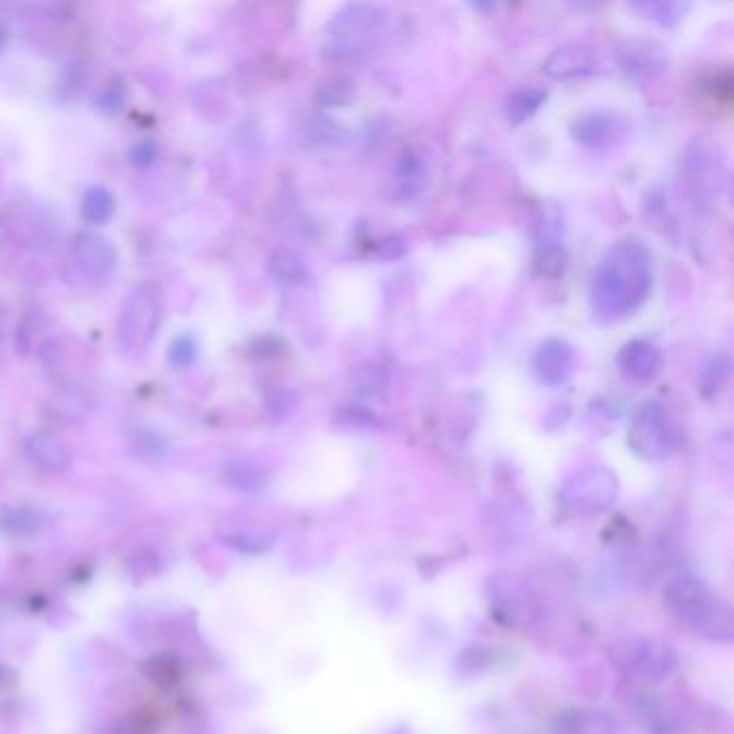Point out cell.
Masks as SVG:
<instances>
[{"label": "cell", "instance_id": "1", "mask_svg": "<svg viewBox=\"0 0 734 734\" xmlns=\"http://www.w3.org/2000/svg\"><path fill=\"white\" fill-rule=\"evenodd\" d=\"M653 285L651 254L635 239H623L601 259L592 276L590 304L603 323L635 313Z\"/></svg>", "mask_w": 734, "mask_h": 734}, {"label": "cell", "instance_id": "6", "mask_svg": "<svg viewBox=\"0 0 734 734\" xmlns=\"http://www.w3.org/2000/svg\"><path fill=\"white\" fill-rule=\"evenodd\" d=\"M614 659L620 670L642 681H663L679 666V655L672 644L655 638H631L614 646Z\"/></svg>", "mask_w": 734, "mask_h": 734}, {"label": "cell", "instance_id": "14", "mask_svg": "<svg viewBox=\"0 0 734 734\" xmlns=\"http://www.w3.org/2000/svg\"><path fill=\"white\" fill-rule=\"evenodd\" d=\"M592 67H595V54L586 46H562L543 65L545 74L554 80L590 74Z\"/></svg>", "mask_w": 734, "mask_h": 734}, {"label": "cell", "instance_id": "16", "mask_svg": "<svg viewBox=\"0 0 734 734\" xmlns=\"http://www.w3.org/2000/svg\"><path fill=\"white\" fill-rule=\"evenodd\" d=\"M220 478L224 485L237 491H259L267 483V474L259 465L242 459H231L220 465Z\"/></svg>", "mask_w": 734, "mask_h": 734}, {"label": "cell", "instance_id": "32", "mask_svg": "<svg viewBox=\"0 0 734 734\" xmlns=\"http://www.w3.org/2000/svg\"><path fill=\"white\" fill-rule=\"evenodd\" d=\"M3 39H5V35H3V31H0V46H3Z\"/></svg>", "mask_w": 734, "mask_h": 734}, {"label": "cell", "instance_id": "10", "mask_svg": "<svg viewBox=\"0 0 734 734\" xmlns=\"http://www.w3.org/2000/svg\"><path fill=\"white\" fill-rule=\"evenodd\" d=\"M625 123L618 121L612 112H586L571 125V136L590 149H603L614 145V140L623 136Z\"/></svg>", "mask_w": 734, "mask_h": 734}, {"label": "cell", "instance_id": "3", "mask_svg": "<svg viewBox=\"0 0 734 734\" xmlns=\"http://www.w3.org/2000/svg\"><path fill=\"white\" fill-rule=\"evenodd\" d=\"M388 24V11L379 5H347L328 24V39L323 56L330 61H343L349 56L369 50Z\"/></svg>", "mask_w": 734, "mask_h": 734}, {"label": "cell", "instance_id": "17", "mask_svg": "<svg viewBox=\"0 0 734 734\" xmlns=\"http://www.w3.org/2000/svg\"><path fill=\"white\" fill-rule=\"evenodd\" d=\"M534 274L541 278H560L567 270V252L558 239H539L534 250Z\"/></svg>", "mask_w": 734, "mask_h": 734}, {"label": "cell", "instance_id": "18", "mask_svg": "<svg viewBox=\"0 0 734 734\" xmlns=\"http://www.w3.org/2000/svg\"><path fill=\"white\" fill-rule=\"evenodd\" d=\"M117 201L108 188L93 186L82 196V216L87 222L102 227L112 216H115Z\"/></svg>", "mask_w": 734, "mask_h": 734}, {"label": "cell", "instance_id": "2", "mask_svg": "<svg viewBox=\"0 0 734 734\" xmlns=\"http://www.w3.org/2000/svg\"><path fill=\"white\" fill-rule=\"evenodd\" d=\"M663 599L670 612L702 638L722 644L732 642V612L700 577L691 573L674 575L663 590Z\"/></svg>", "mask_w": 734, "mask_h": 734}, {"label": "cell", "instance_id": "13", "mask_svg": "<svg viewBox=\"0 0 734 734\" xmlns=\"http://www.w3.org/2000/svg\"><path fill=\"white\" fill-rule=\"evenodd\" d=\"M618 366L627 377H633L638 381H648L659 375L663 358L661 351L648 341H629L623 349L618 351Z\"/></svg>", "mask_w": 734, "mask_h": 734}, {"label": "cell", "instance_id": "12", "mask_svg": "<svg viewBox=\"0 0 734 734\" xmlns=\"http://www.w3.org/2000/svg\"><path fill=\"white\" fill-rule=\"evenodd\" d=\"M620 65L635 78L659 74L666 67V52L655 41H627L618 50Z\"/></svg>", "mask_w": 734, "mask_h": 734}, {"label": "cell", "instance_id": "9", "mask_svg": "<svg viewBox=\"0 0 734 734\" xmlns=\"http://www.w3.org/2000/svg\"><path fill=\"white\" fill-rule=\"evenodd\" d=\"M72 254L80 270L91 278H110L119 265L117 250L95 233H78L72 242Z\"/></svg>", "mask_w": 734, "mask_h": 734}, {"label": "cell", "instance_id": "7", "mask_svg": "<svg viewBox=\"0 0 734 734\" xmlns=\"http://www.w3.org/2000/svg\"><path fill=\"white\" fill-rule=\"evenodd\" d=\"M160 321V302L158 293L151 285H138L121 308L119 317V338L127 347H147Z\"/></svg>", "mask_w": 734, "mask_h": 734}, {"label": "cell", "instance_id": "8", "mask_svg": "<svg viewBox=\"0 0 734 734\" xmlns=\"http://www.w3.org/2000/svg\"><path fill=\"white\" fill-rule=\"evenodd\" d=\"M575 354L569 343L560 338H547L534 351L532 371L545 386H560L573 375Z\"/></svg>", "mask_w": 734, "mask_h": 734}, {"label": "cell", "instance_id": "25", "mask_svg": "<svg viewBox=\"0 0 734 734\" xmlns=\"http://www.w3.org/2000/svg\"><path fill=\"white\" fill-rule=\"evenodd\" d=\"M422 173H425V166H422V162L416 160L414 155L405 153V158L401 160L397 168L399 190H403L405 196H412L414 192H418L420 183H422Z\"/></svg>", "mask_w": 734, "mask_h": 734}, {"label": "cell", "instance_id": "28", "mask_svg": "<svg viewBox=\"0 0 734 734\" xmlns=\"http://www.w3.org/2000/svg\"><path fill=\"white\" fill-rule=\"evenodd\" d=\"M158 560L160 558H158V554L153 552V549H149V547L136 549L134 556L130 558V562H127V569H130V573L134 577H138V580H140V577H143V580H147V577L155 575V571L160 569L158 567V564H160Z\"/></svg>", "mask_w": 734, "mask_h": 734}, {"label": "cell", "instance_id": "11", "mask_svg": "<svg viewBox=\"0 0 734 734\" xmlns=\"http://www.w3.org/2000/svg\"><path fill=\"white\" fill-rule=\"evenodd\" d=\"M26 457L31 459L37 468L46 472H65L72 468V450L61 440L59 435L41 431L26 440Z\"/></svg>", "mask_w": 734, "mask_h": 734}, {"label": "cell", "instance_id": "19", "mask_svg": "<svg viewBox=\"0 0 734 734\" xmlns=\"http://www.w3.org/2000/svg\"><path fill=\"white\" fill-rule=\"evenodd\" d=\"M270 272L285 285H304L308 280V267L291 250H276L270 259Z\"/></svg>", "mask_w": 734, "mask_h": 734}, {"label": "cell", "instance_id": "23", "mask_svg": "<svg viewBox=\"0 0 734 734\" xmlns=\"http://www.w3.org/2000/svg\"><path fill=\"white\" fill-rule=\"evenodd\" d=\"M220 541L235 549L239 554H263L274 545V534H263V532H227L220 536Z\"/></svg>", "mask_w": 734, "mask_h": 734}, {"label": "cell", "instance_id": "21", "mask_svg": "<svg viewBox=\"0 0 734 734\" xmlns=\"http://www.w3.org/2000/svg\"><path fill=\"white\" fill-rule=\"evenodd\" d=\"M41 528V517L28 506H11L0 513V530L9 534H35Z\"/></svg>", "mask_w": 734, "mask_h": 734}, {"label": "cell", "instance_id": "5", "mask_svg": "<svg viewBox=\"0 0 734 734\" xmlns=\"http://www.w3.org/2000/svg\"><path fill=\"white\" fill-rule=\"evenodd\" d=\"M681 444V433L672 422L668 409L659 401L644 403L635 414L629 431V446L638 457L659 461L672 455Z\"/></svg>", "mask_w": 734, "mask_h": 734}, {"label": "cell", "instance_id": "27", "mask_svg": "<svg viewBox=\"0 0 734 734\" xmlns=\"http://www.w3.org/2000/svg\"><path fill=\"white\" fill-rule=\"evenodd\" d=\"M317 100L323 106H345L351 100V84L343 78H334L319 87Z\"/></svg>", "mask_w": 734, "mask_h": 734}, {"label": "cell", "instance_id": "24", "mask_svg": "<svg viewBox=\"0 0 734 734\" xmlns=\"http://www.w3.org/2000/svg\"><path fill=\"white\" fill-rule=\"evenodd\" d=\"M143 672L153 683H160V685H175L181 676L179 663L173 657H164V655L147 659Z\"/></svg>", "mask_w": 734, "mask_h": 734}, {"label": "cell", "instance_id": "15", "mask_svg": "<svg viewBox=\"0 0 734 734\" xmlns=\"http://www.w3.org/2000/svg\"><path fill=\"white\" fill-rule=\"evenodd\" d=\"M560 734H620L614 717L603 711L580 709L560 717Z\"/></svg>", "mask_w": 734, "mask_h": 734}, {"label": "cell", "instance_id": "30", "mask_svg": "<svg viewBox=\"0 0 734 734\" xmlns=\"http://www.w3.org/2000/svg\"><path fill=\"white\" fill-rule=\"evenodd\" d=\"M125 104V82L123 80H115L102 91V95L97 97V106L106 112H119Z\"/></svg>", "mask_w": 734, "mask_h": 734}, {"label": "cell", "instance_id": "29", "mask_svg": "<svg viewBox=\"0 0 734 734\" xmlns=\"http://www.w3.org/2000/svg\"><path fill=\"white\" fill-rule=\"evenodd\" d=\"M635 9L644 11L648 18L657 20L661 24H670L674 20H679V13L683 11L679 3H640V5H635Z\"/></svg>", "mask_w": 734, "mask_h": 734}, {"label": "cell", "instance_id": "31", "mask_svg": "<svg viewBox=\"0 0 734 734\" xmlns=\"http://www.w3.org/2000/svg\"><path fill=\"white\" fill-rule=\"evenodd\" d=\"M158 158V145L155 140H140L132 149H130V162L136 168H147Z\"/></svg>", "mask_w": 734, "mask_h": 734}, {"label": "cell", "instance_id": "20", "mask_svg": "<svg viewBox=\"0 0 734 734\" xmlns=\"http://www.w3.org/2000/svg\"><path fill=\"white\" fill-rule=\"evenodd\" d=\"M547 93L543 89H517L515 93L508 95L506 100V117L511 119L515 125L528 121L536 110L541 108L545 102Z\"/></svg>", "mask_w": 734, "mask_h": 734}, {"label": "cell", "instance_id": "4", "mask_svg": "<svg viewBox=\"0 0 734 734\" xmlns=\"http://www.w3.org/2000/svg\"><path fill=\"white\" fill-rule=\"evenodd\" d=\"M618 489V476L612 470L603 465H590L564 481L560 487V504L571 515L592 517L612 508Z\"/></svg>", "mask_w": 734, "mask_h": 734}, {"label": "cell", "instance_id": "22", "mask_svg": "<svg viewBox=\"0 0 734 734\" xmlns=\"http://www.w3.org/2000/svg\"><path fill=\"white\" fill-rule=\"evenodd\" d=\"M728 375H730V358L728 354H715L707 366H704V371L700 375V384H698V390L704 399H713L715 394L722 390V386L728 381Z\"/></svg>", "mask_w": 734, "mask_h": 734}, {"label": "cell", "instance_id": "26", "mask_svg": "<svg viewBox=\"0 0 734 734\" xmlns=\"http://www.w3.org/2000/svg\"><path fill=\"white\" fill-rule=\"evenodd\" d=\"M199 358V345L192 336H179L168 347V362L177 369H186V366H192Z\"/></svg>", "mask_w": 734, "mask_h": 734}]
</instances>
